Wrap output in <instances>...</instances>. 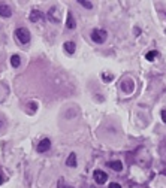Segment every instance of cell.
I'll return each instance as SVG.
<instances>
[{
	"label": "cell",
	"instance_id": "obj_2",
	"mask_svg": "<svg viewBox=\"0 0 166 188\" xmlns=\"http://www.w3.org/2000/svg\"><path fill=\"white\" fill-rule=\"evenodd\" d=\"M90 36H91V40H93V42H96V43H103L106 36H108V33H106V30H103V29H96V30L91 32Z\"/></svg>",
	"mask_w": 166,
	"mask_h": 188
},
{
	"label": "cell",
	"instance_id": "obj_17",
	"mask_svg": "<svg viewBox=\"0 0 166 188\" xmlns=\"http://www.w3.org/2000/svg\"><path fill=\"white\" fill-rule=\"evenodd\" d=\"M102 79H103V82H111L112 81V76H106V73H102Z\"/></svg>",
	"mask_w": 166,
	"mask_h": 188
},
{
	"label": "cell",
	"instance_id": "obj_7",
	"mask_svg": "<svg viewBox=\"0 0 166 188\" xmlns=\"http://www.w3.org/2000/svg\"><path fill=\"white\" fill-rule=\"evenodd\" d=\"M42 18H43V14H42L41 11L33 9V11L30 12V21H32V23H38V21H41Z\"/></svg>",
	"mask_w": 166,
	"mask_h": 188
},
{
	"label": "cell",
	"instance_id": "obj_20",
	"mask_svg": "<svg viewBox=\"0 0 166 188\" xmlns=\"http://www.w3.org/2000/svg\"><path fill=\"white\" fill-rule=\"evenodd\" d=\"M162 119H163V122H166V111H162Z\"/></svg>",
	"mask_w": 166,
	"mask_h": 188
},
{
	"label": "cell",
	"instance_id": "obj_1",
	"mask_svg": "<svg viewBox=\"0 0 166 188\" xmlns=\"http://www.w3.org/2000/svg\"><path fill=\"white\" fill-rule=\"evenodd\" d=\"M15 38L20 40V43H29L32 36H30L29 29H26V27H18V29L15 30Z\"/></svg>",
	"mask_w": 166,
	"mask_h": 188
},
{
	"label": "cell",
	"instance_id": "obj_4",
	"mask_svg": "<svg viewBox=\"0 0 166 188\" xmlns=\"http://www.w3.org/2000/svg\"><path fill=\"white\" fill-rule=\"evenodd\" d=\"M94 181L97 184H105L108 181V175L102 170H94Z\"/></svg>",
	"mask_w": 166,
	"mask_h": 188
},
{
	"label": "cell",
	"instance_id": "obj_10",
	"mask_svg": "<svg viewBox=\"0 0 166 188\" xmlns=\"http://www.w3.org/2000/svg\"><path fill=\"white\" fill-rule=\"evenodd\" d=\"M121 90H124L126 93H132L133 91V81L132 79H126L121 84Z\"/></svg>",
	"mask_w": 166,
	"mask_h": 188
},
{
	"label": "cell",
	"instance_id": "obj_18",
	"mask_svg": "<svg viewBox=\"0 0 166 188\" xmlns=\"http://www.w3.org/2000/svg\"><path fill=\"white\" fill-rule=\"evenodd\" d=\"M29 108H30L32 111H36V109H38V105H36L35 102H30V103H29Z\"/></svg>",
	"mask_w": 166,
	"mask_h": 188
},
{
	"label": "cell",
	"instance_id": "obj_22",
	"mask_svg": "<svg viewBox=\"0 0 166 188\" xmlns=\"http://www.w3.org/2000/svg\"><path fill=\"white\" fill-rule=\"evenodd\" d=\"M0 127H2V122H0Z\"/></svg>",
	"mask_w": 166,
	"mask_h": 188
},
{
	"label": "cell",
	"instance_id": "obj_3",
	"mask_svg": "<svg viewBox=\"0 0 166 188\" xmlns=\"http://www.w3.org/2000/svg\"><path fill=\"white\" fill-rule=\"evenodd\" d=\"M48 20L51 21V23H54V24H57V23H60V9H58V6H51V9L48 11Z\"/></svg>",
	"mask_w": 166,
	"mask_h": 188
},
{
	"label": "cell",
	"instance_id": "obj_6",
	"mask_svg": "<svg viewBox=\"0 0 166 188\" xmlns=\"http://www.w3.org/2000/svg\"><path fill=\"white\" fill-rule=\"evenodd\" d=\"M11 15H12V9H11V6L6 5V3H2V5H0V17H3V18H9Z\"/></svg>",
	"mask_w": 166,
	"mask_h": 188
},
{
	"label": "cell",
	"instance_id": "obj_13",
	"mask_svg": "<svg viewBox=\"0 0 166 188\" xmlns=\"http://www.w3.org/2000/svg\"><path fill=\"white\" fill-rule=\"evenodd\" d=\"M20 64H21L20 55H18V54H14V55L11 57V66H12V67H18Z\"/></svg>",
	"mask_w": 166,
	"mask_h": 188
},
{
	"label": "cell",
	"instance_id": "obj_5",
	"mask_svg": "<svg viewBox=\"0 0 166 188\" xmlns=\"http://www.w3.org/2000/svg\"><path fill=\"white\" fill-rule=\"evenodd\" d=\"M51 148V140L48 139V137H45V139H42L41 142L38 143V152H46V151Z\"/></svg>",
	"mask_w": 166,
	"mask_h": 188
},
{
	"label": "cell",
	"instance_id": "obj_14",
	"mask_svg": "<svg viewBox=\"0 0 166 188\" xmlns=\"http://www.w3.org/2000/svg\"><path fill=\"white\" fill-rule=\"evenodd\" d=\"M157 55H159V52L153 49V51H150V52H147V55H145V58H147L148 61H154Z\"/></svg>",
	"mask_w": 166,
	"mask_h": 188
},
{
	"label": "cell",
	"instance_id": "obj_8",
	"mask_svg": "<svg viewBox=\"0 0 166 188\" xmlns=\"http://www.w3.org/2000/svg\"><path fill=\"white\" fill-rule=\"evenodd\" d=\"M75 26H77V23H75V18H74L72 12H67V20H66V27H67L69 30H74V29H75Z\"/></svg>",
	"mask_w": 166,
	"mask_h": 188
},
{
	"label": "cell",
	"instance_id": "obj_21",
	"mask_svg": "<svg viewBox=\"0 0 166 188\" xmlns=\"http://www.w3.org/2000/svg\"><path fill=\"white\" fill-rule=\"evenodd\" d=\"M3 184V178H2V175H0V185Z\"/></svg>",
	"mask_w": 166,
	"mask_h": 188
},
{
	"label": "cell",
	"instance_id": "obj_19",
	"mask_svg": "<svg viewBox=\"0 0 166 188\" xmlns=\"http://www.w3.org/2000/svg\"><path fill=\"white\" fill-rule=\"evenodd\" d=\"M109 188H121V185L118 182H112V184H109Z\"/></svg>",
	"mask_w": 166,
	"mask_h": 188
},
{
	"label": "cell",
	"instance_id": "obj_12",
	"mask_svg": "<svg viewBox=\"0 0 166 188\" xmlns=\"http://www.w3.org/2000/svg\"><path fill=\"white\" fill-rule=\"evenodd\" d=\"M108 166H109L111 169H114L115 172H121V170H123V164H121V161H117V160L109 161V163H108Z\"/></svg>",
	"mask_w": 166,
	"mask_h": 188
},
{
	"label": "cell",
	"instance_id": "obj_16",
	"mask_svg": "<svg viewBox=\"0 0 166 188\" xmlns=\"http://www.w3.org/2000/svg\"><path fill=\"white\" fill-rule=\"evenodd\" d=\"M80 5H83L84 8H87V9H91V8H93V3H91V2H87V0H80Z\"/></svg>",
	"mask_w": 166,
	"mask_h": 188
},
{
	"label": "cell",
	"instance_id": "obj_15",
	"mask_svg": "<svg viewBox=\"0 0 166 188\" xmlns=\"http://www.w3.org/2000/svg\"><path fill=\"white\" fill-rule=\"evenodd\" d=\"M57 188H74V187H72V185L64 184V179H60V181L57 182Z\"/></svg>",
	"mask_w": 166,
	"mask_h": 188
},
{
	"label": "cell",
	"instance_id": "obj_11",
	"mask_svg": "<svg viewBox=\"0 0 166 188\" xmlns=\"http://www.w3.org/2000/svg\"><path fill=\"white\" fill-rule=\"evenodd\" d=\"M66 166H69V167H75L77 166V154L75 152L69 154V157L66 160Z\"/></svg>",
	"mask_w": 166,
	"mask_h": 188
},
{
	"label": "cell",
	"instance_id": "obj_9",
	"mask_svg": "<svg viewBox=\"0 0 166 188\" xmlns=\"http://www.w3.org/2000/svg\"><path fill=\"white\" fill-rule=\"evenodd\" d=\"M64 51L66 52H69V54H74L75 52V49H77V45H75V42H72V40H67V42H64Z\"/></svg>",
	"mask_w": 166,
	"mask_h": 188
}]
</instances>
